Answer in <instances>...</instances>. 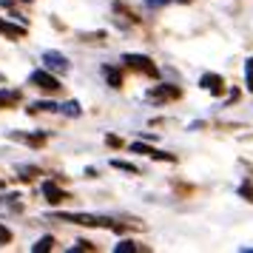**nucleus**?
Wrapping results in <instances>:
<instances>
[{"label":"nucleus","mask_w":253,"mask_h":253,"mask_svg":"<svg viewBox=\"0 0 253 253\" xmlns=\"http://www.w3.org/2000/svg\"><path fill=\"white\" fill-rule=\"evenodd\" d=\"M32 83H35L37 88H43V91H57V88H60L57 77H54V74H48V71H43V69L32 74Z\"/></svg>","instance_id":"7ed1b4c3"},{"label":"nucleus","mask_w":253,"mask_h":253,"mask_svg":"<svg viewBox=\"0 0 253 253\" xmlns=\"http://www.w3.org/2000/svg\"><path fill=\"white\" fill-rule=\"evenodd\" d=\"M179 3H188V0H179Z\"/></svg>","instance_id":"412c9836"},{"label":"nucleus","mask_w":253,"mask_h":253,"mask_svg":"<svg viewBox=\"0 0 253 253\" xmlns=\"http://www.w3.org/2000/svg\"><path fill=\"white\" fill-rule=\"evenodd\" d=\"M131 151H137V154H145V157H151V160L176 162V157H173V154H165V151H157V148H151V145H145V142H131Z\"/></svg>","instance_id":"f03ea898"},{"label":"nucleus","mask_w":253,"mask_h":253,"mask_svg":"<svg viewBox=\"0 0 253 253\" xmlns=\"http://www.w3.org/2000/svg\"><path fill=\"white\" fill-rule=\"evenodd\" d=\"M17 100H20V94H17V91H0V108H3V105L17 103Z\"/></svg>","instance_id":"ddd939ff"},{"label":"nucleus","mask_w":253,"mask_h":253,"mask_svg":"<svg viewBox=\"0 0 253 253\" xmlns=\"http://www.w3.org/2000/svg\"><path fill=\"white\" fill-rule=\"evenodd\" d=\"M134 251H137V245H134V242H128V239H123L114 248V253H134Z\"/></svg>","instance_id":"2eb2a0df"},{"label":"nucleus","mask_w":253,"mask_h":253,"mask_svg":"<svg viewBox=\"0 0 253 253\" xmlns=\"http://www.w3.org/2000/svg\"><path fill=\"white\" fill-rule=\"evenodd\" d=\"M103 74H105V80H108V85H111V88H120V85H123V74H120L117 69H108V66H105Z\"/></svg>","instance_id":"6e6552de"},{"label":"nucleus","mask_w":253,"mask_h":253,"mask_svg":"<svg viewBox=\"0 0 253 253\" xmlns=\"http://www.w3.org/2000/svg\"><path fill=\"white\" fill-rule=\"evenodd\" d=\"M43 63H46L48 69H54V71H63V74L69 71V60L63 57L60 51H46V54H43Z\"/></svg>","instance_id":"20e7f679"},{"label":"nucleus","mask_w":253,"mask_h":253,"mask_svg":"<svg viewBox=\"0 0 253 253\" xmlns=\"http://www.w3.org/2000/svg\"><path fill=\"white\" fill-rule=\"evenodd\" d=\"M0 35H6V37H23V35H26V29H23V26H12V23H6V20H3V29H0Z\"/></svg>","instance_id":"1a4fd4ad"},{"label":"nucleus","mask_w":253,"mask_h":253,"mask_svg":"<svg viewBox=\"0 0 253 253\" xmlns=\"http://www.w3.org/2000/svg\"><path fill=\"white\" fill-rule=\"evenodd\" d=\"M29 111H60V105L57 103H48V100H37V103H32Z\"/></svg>","instance_id":"9b49d317"},{"label":"nucleus","mask_w":253,"mask_h":253,"mask_svg":"<svg viewBox=\"0 0 253 253\" xmlns=\"http://www.w3.org/2000/svg\"><path fill=\"white\" fill-rule=\"evenodd\" d=\"M245 74H248V88L253 91V60L248 63V69H245Z\"/></svg>","instance_id":"a211bd4d"},{"label":"nucleus","mask_w":253,"mask_h":253,"mask_svg":"<svg viewBox=\"0 0 253 253\" xmlns=\"http://www.w3.org/2000/svg\"><path fill=\"white\" fill-rule=\"evenodd\" d=\"M171 97H179V88L176 85H157L151 91V100H171Z\"/></svg>","instance_id":"0eeeda50"},{"label":"nucleus","mask_w":253,"mask_h":253,"mask_svg":"<svg viewBox=\"0 0 253 253\" xmlns=\"http://www.w3.org/2000/svg\"><path fill=\"white\" fill-rule=\"evenodd\" d=\"M60 111L69 114V117H80V103H77V100H69V103L60 105Z\"/></svg>","instance_id":"f8f14e48"},{"label":"nucleus","mask_w":253,"mask_h":253,"mask_svg":"<svg viewBox=\"0 0 253 253\" xmlns=\"http://www.w3.org/2000/svg\"><path fill=\"white\" fill-rule=\"evenodd\" d=\"M51 248H54V236H43V239H37V245L32 248V251L35 253H48Z\"/></svg>","instance_id":"9d476101"},{"label":"nucleus","mask_w":253,"mask_h":253,"mask_svg":"<svg viewBox=\"0 0 253 253\" xmlns=\"http://www.w3.org/2000/svg\"><path fill=\"white\" fill-rule=\"evenodd\" d=\"M9 242H12V230L0 225V245H9Z\"/></svg>","instance_id":"dca6fc26"},{"label":"nucleus","mask_w":253,"mask_h":253,"mask_svg":"<svg viewBox=\"0 0 253 253\" xmlns=\"http://www.w3.org/2000/svg\"><path fill=\"white\" fill-rule=\"evenodd\" d=\"M239 194H242V196H248V199L253 202V182H245V185L239 188Z\"/></svg>","instance_id":"f3484780"},{"label":"nucleus","mask_w":253,"mask_h":253,"mask_svg":"<svg viewBox=\"0 0 253 253\" xmlns=\"http://www.w3.org/2000/svg\"><path fill=\"white\" fill-rule=\"evenodd\" d=\"M43 194H46V199L51 202V205H60L63 199H69V196L63 194V191H60L54 182H43Z\"/></svg>","instance_id":"39448f33"},{"label":"nucleus","mask_w":253,"mask_h":253,"mask_svg":"<svg viewBox=\"0 0 253 253\" xmlns=\"http://www.w3.org/2000/svg\"><path fill=\"white\" fill-rule=\"evenodd\" d=\"M162 3H168V0H148V6H162Z\"/></svg>","instance_id":"6ab92c4d"},{"label":"nucleus","mask_w":253,"mask_h":253,"mask_svg":"<svg viewBox=\"0 0 253 253\" xmlns=\"http://www.w3.org/2000/svg\"><path fill=\"white\" fill-rule=\"evenodd\" d=\"M202 88H208L211 94H222L225 83H222V77H219V74H205V77H202Z\"/></svg>","instance_id":"423d86ee"},{"label":"nucleus","mask_w":253,"mask_h":253,"mask_svg":"<svg viewBox=\"0 0 253 253\" xmlns=\"http://www.w3.org/2000/svg\"><path fill=\"white\" fill-rule=\"evenodd\" d=\"M123 63H126L128 69L142 71V74H157V66H154V63H151V57H145V54H126V57H123Z\"/></svg>","instance_id":"f257e3e1"},{"label":"nucleus","mask_w":253,"mask_h":253,"mask_svg":"<svg viewBox=\"0 0 253 253\" xmlns=\"http://www.w3.org/2000/svg\"><path fill=\"white\" fill-rule=\"evenodd\" d=\"M0 188H3V182H0Z\"/></svg>","instance_id":"4be33fe9"},{"label":"nucleus","mask_w":253,"mask_h":253,"mask_svg":"<svg viewBox=\"0 0 253 253\" xmlns=\"http://www.w3.org/2000/svg\"><path fill=\"white\" fill-rule=\"evenodd\" d=\"M0 29H3V20H0Z\"/></svg>","instance_id":"aec40b11"},{"label":"nucleus","mask_w":253,"mask_h":253,"mask_svg":"<svg viewBox=\"0 0 253 253\" xmlns=\"http://www.w3.org/2000/svg\"><path fill=\"white\" fill-rule=\"evenodd\" d=\"M117 171H126V173H137V165H131V162H123V160H114L111 162Z\"/></svg>","instance_id":"4468645a"}]
</instances>
